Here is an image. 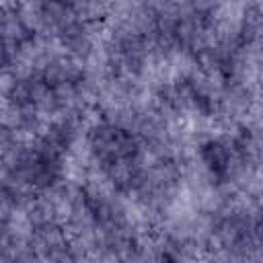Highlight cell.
<instances>
[{
  "instance_id": "cell-1",
  "label": "cell",
  "mask_w": 263,
  "mask_h": 263,
  "mask_svg": "<svg viewBox=\"0 0 263 263\" xmlns=\"http://www.w3.org/2000/svg\"><path fill=\"white\" fill-rule=\"evenodd\" d=\"M201 156L205 160V164L214 171V173H224L228 168V162H230V156H228V150L224 144L220 142H208L203 144V150H201Z\"/></svg>"
}]
</instances>
